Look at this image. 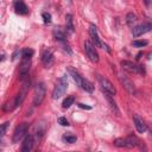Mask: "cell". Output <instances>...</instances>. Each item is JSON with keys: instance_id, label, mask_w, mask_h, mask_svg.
I'll use <instances>...</instances> for the list:
<instances>
[{"instance_id": "6", "label": "cell", "mask_w": 152, "mask_h": 152, "mask_svg": "<svg viewBox=\"0 0 152 152\" xmlns=\"http://www.w3.org/2000/svg\"><path fill=\"white\" fill-rule=\"evenodd\" d=\"M45 99V86L44 83H38L34 88V96H33V104L39 106Z\"/></svg>"}, {"instance_id": "5", "label": "cell", "mask_w": 152, "mask_h": 152, "mask_svg": "<svg viewBox=\"0 0 152 152\" xmlns=\"http://www.w3.org/2000/svg\"><path fill=\"white\" fill-rule=\"evenodd\" d=\"M84 50H86V53L88 56V58L93 62V63H97L99 62V53L95 49V45L90 42V40H86L84 42Z\"/></svg>"}, {"instance_id": "13", "label": "cell", "mask_w": 152, "mask_h": 152, "mask_svg": "<svg viewBox=\"0 0 152 152\" xmlns=\"http://www.w3.org/2000/svg\"><path fill=\"white\" fill-rule=\"evenodd\" d=\"M119 80H120V82L122 83V86L131 93V94H133V93H135V89H134V86H133V83L125 76V75H122V74H119Z\"/></svg>"}, {"instance_id": "11", "label": "cell", "mask_w": 152, "mask_h": 152, "mask_svg": "<svg viewBox=\"0 0 152 152\" xmlns=\"http://www.w3.org/2000/svg\"><path fill=\"white\" fill-rule=\"evenodd\" d=\"M33 145H34V138L33 135H26L24 138V141H23V146H21V151L23 152H28L33 148Z\"/></svg>"}, {"instance_id": "21", "label": "cell", "mask_w": 152, "mask_h": 152, "mask_svg": "<svg viewBox=\"0 0 152 152\" xmlns=\"http://www.w3.org/2000/svg\"><path fill=\"white\" fill-rule=\"evenodd\" d=\"M126 21H127V24H128L129 26H132V25L137 21V15H135L134 13H128V14L126 15Z\"/></svg>"}, {"instance_id": "10", "label": "cell", "mask_w": 152, "mask_h": 152, "mask_svg": "<svg viewBox=\"0 0 152 152\" xmlns=\"http://www.w3.org/2000/svg\"><path fill=\"white\" fill-rule=\"evenodd\" d=\"M133 122H134V126H135V128L139 133H144L147 129V126H146L145 121L138 114H133Z\"/></svg>"}, {"instance_id": "20", "label": "cell", "mask_w": 152, "mask_h": 152, "mask_svg": "<svg viewBox=\"0 0 152 152\" xmlns=\"http://www.w3.org/2000/svg\"><path fill=\"white\" fill-rule=\"evenodd\" d=\"M74 101H75L74 96H68L66 99H64V101H63V103H62V107H63L64 109H66V108H69V107L74 103Z\"/></svg>"}, {"instance_id": "3", "label": "cell", "mask_w": 152, "mask_h": 152, "mask_svg": "<svg viewBox=\"0 0 152 152\" xmlns=\"http://www.w3.org/2000/svg\"><path fill=\"white\" fill-rule=\"evenodd\" d=\"M89 34H90L91 40H93V43H94V45H95L96 48H103V49H106L108 52H110L109 48L100 39L99 32H97V27H96L95 25H90V27H89Z\"/></svg>"}, {"instance_id": "29", "label": "cell", "mask_w": 152, "mask_h": 152, "mask_svg": "<svg viewBox=\"0 0 152 152\" xmlns=\"http://www.w3.org/2000/svg\"><path fill=\"white\" fill-rule=\"evenodd\" d=\"M78 107L80 108H83V109H91L90 106H87V104H83V103H78Z\"/></svg>"}, {"instance_id": "28", "label": "cell", "mask_w": 152, "mask_h": 152, "mask_svg": "<svg viewBox=\"0 0 152 152\" xmlns=\"http://www.w3.org/2000/svg\"><path fill=\"white\" fill-rule=\"evenodd\" d=\"M58 124H59V125H62V126H69V125H70V124H69V121H68L64 116L58 118Z\"/></svg>"}, {"instance_id": "2", "label": "cell", "mask_w": 152, "mask_h": 152, "mask_svg": "<svg viewBox=\"0 0 152 152\" xmlns=\"http://www.w3.org/2000/svg\"><path fill=\"white\" fill-rule=\"evenodd\" d=\"M97 78H99L100 87H101V89H102V91H103L104 94H108V95H110V96H114V95L116 94L115 87L113 86V83H112L108 78L102 77V76H99Z\"/></svg>"}, {"instance_id": "4", "label": "cell", "mask_w": 152, "mask_h": 152, "mask_svg": "<svg viewBox=\"0 0 152 152\" xmlns=\"http://www.w3.org/2000/svg\"><path fill=\"white\" fill-rule=\"evenodd\" d=\"M27 129H28V124H26V122L19 124V125L15 127V129H14L12 141H13V142H19L21 139H24V138L26 137Z\"/></svg>"}, {"instance_id": "9", "label": "cell", "mask_w": 152, "mask_h": 152, "mask_svg": "<svg viewBox=\"0 0 152 152\" xmlns=\"http://www.w3.org/2000/svg\"><path fill=\"white\" fill-rule=\"evenodd\" d=\"M151 27H152V25H151L150 23L141 24V25H138V26L133 27L132 33H133L134 37H139V36H142V34H145L146 32H148V31L151 30Z\"/></svg>"}, {"instance_id": "19", "label": "cell", "mask_w": 152, "mask_h": 152, "mask_svg": "<svg viewBox=\"0 0 152 152\" xmlns=\"http://www.w3.org/2000/svg\"><path fill=\"white\" fill-rule=\"evenodd\" d=\"M65 23H66V28L70 32H74V24H72V15L66 14L65 15Z\"/></svg>"}, {"instance_id": "31", "label": "cell", "mask_w": 152, "mask_h": 152, "mask_svg": "<svg viewBox=\"0 0 152 152\" xmlns=\"http://www.w3.org/2000/svg\"><path fill=\"white\" fill-rule=\"evenodd\" d=\"M4 58H5V56L1 53V55H0V62H1V61H4Z\"/></svg>"}, {"instance_id": "8", "label": "cell", "mask_w": 152, "mask_h": 152, "mask_svg": "<svg viewBox=\"0 0 152 152\" xmlns=\"http://www.w3.org/2000/svg\"><path fill=\"white\" fill-rule=\"evenodd\" d=\"M28 87H30V81L27 80L25 83H24V86H23V89L19 91V94L14 97V101H15V107H18V106H20L21 103H23V101H24V99L26 97V94H27V89H28Z\"/></svg>"}, {"instance_id": "1", "label": "cell", "mask_w": 152, "mask_h": 152, "mask_svg": "<svg viewBox=\"0 0 152 152\" xmlns=\"http://www.w3.org/2000/svg\"><path fill=\"white\" fill-rule=\"evenodd\" d=\"M66 88H68V76L64 75L57 81V83L53 88V91H52V97L59 99L62 95H64V93L66 91Z\"/></svg>"}, {"instance_id": "22", "label": "cell", "mask_w": 152, "mask_h": 152, "mask_svg": "<svg viewBox=\"0 0 152 152\" xmlns=\"http://www.w3.org/2000/svg\"><path fill=\"white\" fill-rule=\"evenodd\" d=\"M33 53H34V51H33L32 49H28V48H26V49H24V50L21 51L23 58H32Z\"/></svg>"}, {"instance_id": "17", "label": "cell", "mask_w": 152, "mask_h": 152, "mask_svg": "<svg viewBox=\"0 0 152 152\" xmlns=\"http://www.w3.org/2000/svg\"><path fill=\"white\" fill-rule=\"evenodd\" d=\"M81 88H83V89H84L86 91H88V93H93V90H94V86L91 84V82H89V81L86 80V78H82Z\"/></svg>"}, {"instance_id": "32", "label": "cell", "mask_w": 152, "mask_h": 152, "mask_svg": "<svg viewBox=\"0 0 152 152\" xmlns=\"http://www.w3.org/2000/svg\"><path fill=\"white\" fill-rule=\"evenodd\" d=\"M144 1H145V4H146V5H147V6H148V5H150V0H144Z\"/></svg>"}, {"instance_id": "23", "label": "cell", "mask_w": 152, "mask_h": 152, "mask_svg": "<svg viewBox=\"0 0 152 152\" xmlns=\"http://www.w3.org/2000/svg\"><path fill=\"white\" fill-rule=\"evenodd\" d=\"M63 140L69 142V144H74V142H76L77 138H76V135H72V134H64L63 135Z\"/></svg>"}, {"instance_id": "16", "label": "cell", "mask_w": 152, "mask_h": 152, "mask_svg": "<svg viewBox=\"0 0 152 152\" xmlns=\"http://www.w3.org/2000/svg\"><path fill=\"white\" fill-rule=\"evenodd\" d=\"M126 142H127V147H135L140 144V140L135 135H129L126 138Z\"/></svg>"}, {"instance_id": "33", "label": "cell", "mask_w": 152, "mask_h": 152, "mask_svg": "<svg viewBox=\"0 0 152 152\" xmlns=\"http://www.w3.org/2000/svg\"><path fill=\"white\" fill-rule=\"evenodd\" d=\"M19 1H21V0H13V2H14V4H17V2H19Z\"/></svg>"}, {"instance_id": "27", "label": "cell", "mask_w": 152, "mask_h": 152, "mask_svg": "<svg viewBox=\"0 0 152 152\" xmlns=\"http://www.w3.org/2000/svg\"><path fill=\"white\" fill-rule=\"evenodd\" d=\"M7 126H8V122H5V124L0 125V139L5 135V132H6V129H7Z\"/></svg>"}, {"instance_id": "30", "label": "cell", "mask_w": 152, "mask_h": 152, "mask_svg": "<svg viewBox=\"0 0 152 152\" xmlns=\"http://www.w3.org/2000/svg\"><path fill=\"white\" fill-rule=\"evenodd\" d=\"M20 53H21V51H20V50H17V51L13 53V59H17V58H18V55H20Z\"/></svg>"}, {"instance_id": "24", "label": "cell", "mask_w": 152, "mask_h": 152, "mask_svg": "<svg viewBox=\"0 0 152 152\" xmlns=\"http://www.w3.org/2000/svg\"><path fill=\"white\" fill-rule=\"evenodd\" d=\"M114 145L118 146V147H127V142H126V139L124 138H118L114 140Z\"/></svg>"}, {"instance_id": "26", "label": "cell", "mask_w": 152, "mask_h": 152, "mask_svg": "<svg viewBox=\"0 0 152 152\" xmlns=\"http://www.w3.org/2000/svg\"><path fill=\"white\" fill-rule=\"evenodd\" d=\"M42 18H43V20H44V23H45V24L51 23V14H50V13L44 12V13L42 14Z\"/></svg>"}, {"instance_id": "7", "label": "cell", "mask_w": 152, "mask_h": 152, "mask_svg": "<svg viewBox=\"0 0 152 152\" xmlns=\"http://www.w3.org/2000/svg\"><path fill=\"white\" fill-rule=\"evenodd\" d=\"M121 66L124 70H126L127 72H131V74H144L145 72L142 66L137 65L129 61H121Z\"/></svg>"}, {"instance_id": "15", "label": "cell", "mask_w": 152, "mask_h": 152, "mask_svg": "<svg viewBox=\"0 0 152 152\" xmlns=\"http://www.w3.org/2000/svg\"><path fill=\"white\" fill-rule=\"evenodd\" d=\"M68 71H69V74L71 75V77L74 78V81L76 82V84H77L78 87H81V82H82V78H83V77H81V75H80L72 66H68Z\"/></svg>"}, {"instance_id": "25", "label": "cell", "mask_w": 152, "mask_h": 152, "mask_svg": "<svg viewBox=\"0 0 152 152\" xmlns=\"http://www.w3.org/2000/svg\"><path fill=\"white\" fill-rule=\"evenodd\" d=\"M148 44V42L147 40H133V46H135V48H142V46H146Z\"/></svg>"}, {"instance_id": "14", "label": "cell", "mask_w": 152, "mask_h": 152, "mask_svg": "<svg viewBox=\"0 0 152 152\" xmlns=\"http://www.w3.org/2000/svg\"><path fill=\"white\" fill-rule=\"evenodd\" d=\"M14 10H15V13H17V14H20V15L27 14V12H28L27 6H26L23 1H19V2L14 4Z\"/></svg>"}, {"instance_id": "18", "label": "cell", "mask_w": 152, "mask_h": 152, "mask_svg": "<svg viewBox=\"0 0 152 152\" xmlns=\"http://www.w3.org/2000/svg\"><path fill=\"white\" fill-rule=\"evenodd\" d=\"M106 97H107V101L109 102V106H110L112 110L114 112V114H115V115H119V114H120V112H119V108H118L116 103L114 102V100L112 99V96H110V95H108V94H106Z\"/></svg>"}, {"instance_id": "12", "label": "cell", "mask_w": 152, "mask_h": 152, "mask_svg": "<svg viewBox=\"0 0 152 152\" xmlns=\"http://www.w3.org/2000/svg\"><path fill=\"white\" fill-rule=\"evenodd\" d=\"M42 62L45 65V68H50L51 64L53 63V55L51 50H45L43 56H42Z\"/></svg>"}]
</instances>
